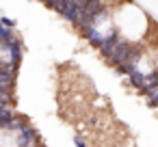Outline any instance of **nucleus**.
Listing matches in <instances>:
<instances>
[{
    "mask_svg": "<svg viewBox=\"0 0 158 147\" xmlns=\"http://www.w3.org/2000/svg\"><path fill=\"white\" fill-rule=\"evenodd\" d=\"M2 50L9 52V56H11L9 63H13V65L20 67V61H22V43H20L18 39H13V41H9V43H2Z\"/></svg>",
    "mask_w": 158,
    "mask_h": 147,
    "instance_id": "obj_4",
    "label": "nucleus"
},
{
    "mask_svg": "<svg viewBox=\"0 0 158 147\" xmlns=\"http://www.w3.org/2000/svg\"><path fill=\"white\" fill-rule=\"evenodd\" d=\"M37 138H39L37 130H35V128H31V125H26L22 132H18V138H15V143H18V147H35Z\"/></svg>",
    "mask_w": 158,
    "mask_h": 147,
    "instance_id": "obj_3",
    "label": "nucleus"
},
{
    "mask_svg": "<svg viewBox=\"0 0 158 147\" xmlns=\"http://www.w3.org/2000/svg\"><path fill=\"white\" fill-rule=\"evenodd\" d=\"M130 84H132L134 89H139V91H141V89L145 87V74H143L141 69H134V71L130 74Z\"/></svg>",
    "mask_w": 158,
    "mask_h": 147,
    "instance_id": "obj_6",
    "label": "nucleus"
},
{
    "mask_svg": "<svg viewBox=\"0 0 158 147\" xmlns=\"http://www.w3.org/2000/svg\"><path fill=\"white\" fill-rule=\"evenodd\" d=\"M15 119V115L11 112V108H0V128H9V123Z\"/></svg>",
    "mask_w": 158,
    "mask_h": 147,
    "instance_id": "obj_7",
    "label": "nucleus"
},
{
    "mask_svg": "<svg viewBox=\"0 0 158 147\" xmlns=\"http://www.w3.org/2000/svg\"><path fill=\"white\" fill-rule=\"evenodd\" d=\"M82 33H85V37L89 39V43H91L93 48L100 50V48L104 46V33H100L95 26H91V28H87V31H82Z\"/></svg>",
    "mask_w": 158,
    "mask_h": 147,
    "instance_id": "obj_5",
    "label": "nucleus"
},
{
    "mask_svg": "<svg viewBox=\"0 0 158 147\" xmlns=\"http://www.w3.org/2000/svg\"><path fill=\"white\" fill-rule=\"evenodd\" d=\"M18 69L20 67L13 65V63H2L0 65V91H13Z\"/></svg>",
    "mask_w": 158,
    "mask_h": 147,
    "instance_id": "obj_1",
    "label": "nucleus"
},
{
    "mask_svg": "<svg viewBox=\"0 0 158 147\" xmlns=\"http://www.w3.org/2000/svg\"><path fill=\"white\" fill-rule=\"evenodd\" d=\"M48 7H50V9H54V11H59V13L63 15V13H65V9H67V2H50Z\"/></svg>",
    "mask_w": 158,
    "mask_h": 147,
    "instance_id": "obj_8",
    "label": "nucleus"
},
{
    "mask_svg": "<svg viewBox=\"0 0 158 147\" xmlns=\"http://www.w3.org/2000/svg\"><path fill=\"white\" fill-rule=\"evenodd\" d=\"M0 26H5V28H11V31H13L15 22H13V20H9V18H0Z\"/></svg>",
    "mask_w": 158,
    "mask_h": 147,
    "instance_id": "obj_9",
    "label": "nucleus"
},
{
    "mask_svg": "<svg viewBox=\"0 0 158 147\" xmlns=\"http://www.w3.org/2000/svg\"><path fill=\"white\" fill-rule=\"evenodd\" d=\"M74 145L76 147H87V143L82 141V136H74Z\"/></svg>",
    "mask_w": 158,
    "mask_h": 147,
    "instance_id": "obj_10",
    "label": "nucleus"
},
{
    "mask_svg": "<svg viewBox=\"0 0 158 147\" xmlns=\"http://www.w3.org/2000/svg\"><path fill=\"white\" fill-rule=\"evenodd\" d=\"M132 48H134V43H130L128 39H119V43H117V48H115V54H113V59H110V65L121 67L123 63H128V59H130V54H132Z\"/></svg>",
    "mask_w": 158,
    "mask_h": 147,
    "instance_id": "obj_2",
    "label": "nucleus"
}]
</instances>
